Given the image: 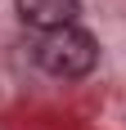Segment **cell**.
Listing matches in <instances>:
<instances>
[{
    "label": "cell",
    "mask_w": 126,
    "mask_h": 130,
    "mask_svg": "<svg viewBox=\"0 0 126 130\" xmlns=\"http://www.w3.org/2000/svg\"><path fill=\"white\" fill-rule=\"evenodd\" d=\"M36 67L50 72L59 81H77V76H90L95 63H99V40L81 31V27H59V31H45L36 40Z\"/></svg>",
    "instance_id": "obj_1"
},
{
    "label": "cell",
    "mask_w": 126,
    "mask_h": 130,
    "mask_svg": "<svg viewBox=\"0 0 126 130\" xmlns=\"http://www.w3.org/2000/svg\"><path fill=\"white\" fill-rule=\"evenodd\" d=\"M14 9L27 27H36L45 36V31H59V27H77L81 0H14Z\"/></svg>",
    "instance_id": "obj_2"
}]
</instances>
